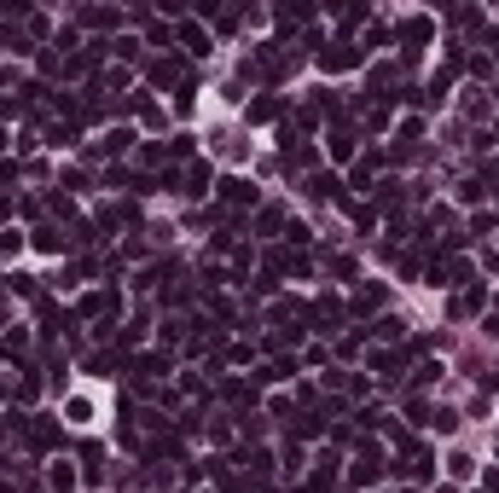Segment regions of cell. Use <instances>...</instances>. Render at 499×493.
Returning <instances> with one entry per match:
<instances>
[{
  "label": "cell",
  "mask_w": 499,
  "mask_h": 493,
  "mask_svg": "<svg viewBox=\"0 0 499 493\" xmlns=\"http://www.w3.org/2000/svg\"><path fill=\"white\" fill-rule=\"evenodd\" d=\"M70 424H94V400L76 395V407H70Z\"/></svg>",
  "instance_id": "6da1fadb"
}]
</instances>
